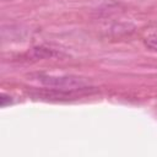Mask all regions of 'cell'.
<instances>
[{
  "mask_svg": "<svg viewBox=\"0 0 157 157\" xmlns=\"http://www.w3.org/2000/svg\"><path fill=\"white\" fill-rule=\"evenodd\" d=\"M31 77L45 87L60 91H78L88 86V82L81 77L71 75H48V74H34Z\"/></svg>",
  "mask_w": 157,
  "mask_h": 157,
  "instance_id": "cell-1",
  "label": "cell"
},
{
  "mask_svg": "<svg viewBox=\"0 0 157 157\" xmlns=\"http://www.w3.org/2000/svg\"><path fill=\"white\" fill-rule=\"evenodd\" d=\"M34 54L37 58H52L55 55V53L52 50V49H47V48H43V47H39V48H34Z\"/></svg>",
  "mask_w": 157,
  "mask_h": 157,
  "instance_id": "cell-2",
  "label": "cell"
},
{
  "mask_svg": "<svg viewBox=\"0 0 157 157\" xmlns=\"http://www.w3.org/2000/svg\"><path fill=\"white\" fill-rule=\"evenodd\" d=\"M145 45L151 50L157 52V34H151L145 38Z\"/></svg>",
  "mask_w": 157,
  "mask_h": 157,
  "instance_id": "cell-3",
  "label": "cell"
},
{
  "mask_svg": "<svg viewBox=\"0 0 157 157\" xmlns=\"http://www.w3.org/2000/svg\"><path fill=\"white\" fill-rule=\"evenodd\" d=\"M10 103H11V97L5 94V93H1V96H0V104H1V107H6Z\"/></svg>",
  "mask_w": 157,
  "mask_h": 157,
  "instance_id": "cell-4",
  "label": "cell"
}]
</instances>
